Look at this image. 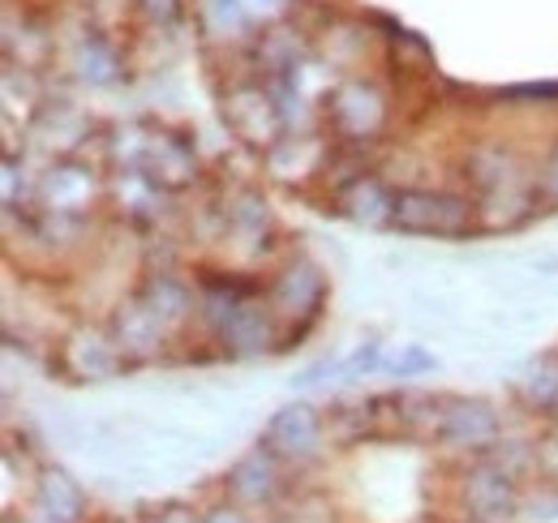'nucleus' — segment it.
<instances>
[{"label": "nucleus", "mask_w": 558, "mask_h": 523, "mask_svg": "<svg viewBox=\"0 0 558 523\" xmlns=\"http://www.w3.org/2000/svg\"><path fill=\"white\" fill-rule=\"evenodd\" d=\"M378 95L374 90H365V86H344L340 95H336V117L349 125V130L365 133L374 121H378Z\"/></svg>", "instance_id": "nucleus-5"}, {"label": "nucleus", "mask_w": 558, "mask_h": 523, "mask_svg": "<svg viewBox=\"0 0 558 523\" xmlns=\"http://www.w3.org/2000/svg\"><path fill=\"white\" fill-rule=\"evenodd\" d=\"M73 356H77V369H86V374H108V369L117 365L112 352H108V343H99V339H90V343L82 339Z\"/></svg>", "instance_id": "nucleus-10"}, {"label": "nucleus", "mask_w": 558, "mask_h": 523, "mask_svg": "<svg viewBox=\"0 0 558 523\" xmlns=\"http://www.w3.org/2000/svg\"><path fill=\"white\" fill-rule=\"evenodd\" d=\"M469 502L482 511V515H498L511 507V485H507V472H477L469 481Z\"/></svg>", "instance_id": "nucleus-6"}, {"label": "nucleus", "mask_w": 558, "mask_h": 523, "mask_svg": "<svg viewBox=\"0 0 558 523\" xmlns=\"http://www.w3.org/2000/svg\"><path fill=\"white\" fill-rule=\"evenodd\" d=\"M529 394H533L542 408H555V403H558V361H542V365L533 369Z\"/></svg>", "instance_id": "nucleus-9"}, {"label": "nucleus", "mask_w": 558, "mask_h": 523, "mask_svg": "<svg viewBox=\"0 0 558 523\" xmlns=\"http://www.w3.org/2000/svg\"><path fill=\"white\" fill-rule=\"evenodd\" d=\"M117 330H121V348H150L159 339V318L146 305H134L121 314Z\"/></svg>", "instance_id": "nucleus-7"}, {"label": "nucleus", "mask_w": 558, "mask_h": 523, "mask_svg": "<svg viewBox=\"0 0 558 523\" xmlns=\"http://www.w3.org/2000/svg\"><path fill=\"white\" fill-rule=\"evenodd\" d=\"M391 223L404 232H460L469 223V206L442 194H400L391 202Z\"/></svg>", "instance_id": "nucleus-1"}, {"label": "nucleus", "mask_w": 558, "mask_h": 523, "mask_svg": "<svg viewBox=\"0 0 558 523\" xmlns=\"http://www.w3.org/2000/svg\"><path fill=\"white\" fill-rule=\"evenodd\" d=\"M550 194L558 197V155H555V163H550Z\"/></svg>", "instance_id": "nucleus-14"}, {"label": "nucleus", "mask_w": 558, "mask_h": 523, "mask_svg": "<svg viewBox=\"0 0 558 523\" xmlns=\"http://www.w3.org/2000/svg\"><path fill=\"white\" fill-rule=\"evenodd\" d=\"M146 9H150V17H163L168 22L177 13V0H146Z\"/></svg>", "instance_id": "nucleus-13"}, {"label": "nucleus", "mask_w": 558, "mask_h": 523, "mask_svg": "<svg viewBox=\"0 0 558 523\" xmlns=\"http://www.w3.org/2000/svg\"><path fill=\"white\" fill-rule=\"evenodd\" d=\"M494 429H498V421H494V412H489L486 403H460V408L447 412V421H442V438H447L451 447H477V442H489Z\"/></svg>", "instance_id": "nucleus-3"}, {"label": "nucleus", "mask_w": 558, "mask_h": 523, "mask_svg": "<svg viewBox=\"0 0 558 523\" xmlns=\"http://www.w3.org/2000/svg\"><path fill=\"white\" fill-rule=\"evenodd\" d=\"M267 447L283 459H310L318 451V416L314 408H279L267 425Z\"/></svg>", "instance_id": "nucleus-2"}, {"label": "nucleus", "mask_w": 558, "mask_h": 523, "mask_svg": "<svg viewBox=\"0 0 558 523\" xmlns=\"http://www.w3.org/2000/svg\"><path fill=\"white\" fill-rule=\"evenodd\" d=\"M349 202H352V215H356V219H369V223L383 219V206H378V202H383V190H378L374 181H361V185L352 190Z\"/></svg>", "instance_id": "nucleus-11"}, {"label": "nucleus", "mask_w": 558, "mask_h": 523, "mask_svg": "<svg viewBox=\"0 0 558 523\" xmlns=\"http://www.w3.org/2000/svg\"><path fill=\"white\" fill-rule=\"evenodd\" d=\"M232 489H236V498H245V502L271 498V494H276V472H271V463L263 455L241 459V463L232 467Z\"/></svg>", "instance_id": "nucleus-4"}, {"label": "nucleus", "mask_w": 558, "mask_h": 523, "mask_svg": "<svg viewBox=\"0 0 558 523\" xmlns=\"http://www.w3.org/2000/svg\"><path fill=\"white\" fill-rule=\"evenodd\" d=\"M413 369H434V356H425V352H417V348H409V352H404V365L396 361V374L404 378V374H413Z\"/></svg>", "instance_id": "nucleus-12"}, {"label": "nucleus", "mask_w": 558, "mask_h": 523, "mask_svg": "<svg viewBox=\"0 0 558 523\" xmlns=\"http://www.w3.org/2000/svg\"><path fill=\"white\" fill-rule=\"evenodd\" d=\"M44 498H48V507L57 511V515H65L73 520L77 511H82V494L70 485V476H61V472H48L44 476Z\"/></svg>", "instance_id": "nucleus-8"}]
</instances>
